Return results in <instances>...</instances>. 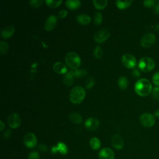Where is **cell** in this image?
<instances>
[{
	"label": "cell",
	"instance_id": "cell-44",
	"mask_svg": "<svg viewBox=\"0 0 159 159\" xmlns=\"http://www.w3.org/2000/svg\"><path fill=\"white\" fill-rule=\"evenodd\" d=\"M154 116L157 117H159V109H157L155 111V113H154Z\"/></svg>",
	"mask_w": 159,
	"mask_h": 159
},
{
	"label": "cell",
	"instance_id": "cell-43",
	"mask_svg": "<svg viewBox=\"0 0 159 159\" xmlns=\"http://www.w3.org/2000/svg\"><path fill=\"white\" fill-rule=\"evenodd\" d=\"M154 30L156 31V32H159V23L156 24L154 27Z\"/></svg>",
	"mask_w": 159,
	"mask_h": 159
},
{
	"label": "cell",
	"instance_id": "cell-28",
	"mask_svg": "<svg viewBox=\"0 0 159 159\" xmlns=\"http://www.w3.org/2000/svg\"><path fill=\"white\" fill-rule=\"evenodd\" d=\"M73 72L75 77L83 78L87 74V71L84 69H76Z\"/></svg>",
	"mask_w": 159,
	"mask_h": 159
},
{
	"label": "cell",
	"instance_id": "cell-33",
	"mask_svg": "<svg viewBox=\"0 0 159 159\" xmlns=\"http://www.w3.org/2000/svg\"><path fill=\"white\" fill-rule=\"evenodd\" d=\"M43 3L42 0H32L29 1V4L31 6L34 7H40Z\"/></svg>",
	"mask_w": 159,
	"mask_h": 159
},
{
	"label": "cell",
	"instance_id": "cell-37",
	"mask_svg": "<svg viewBox=\"0 0 159 159\" xmlns=\"http://www.w3.org/2000/svg\"><path fill=\"white\" fill-rule=\"evenodd\" d=\"M132 75L135 78H139L140 76V73L138 69L134 68L132 71Z\"/></svg>",
	"mask_w": 159,
	"mask_h": 159
},
{
	"label": "cell",
	"instance_id": "cell-5",
	"mask_svg": "<svg viewBox=\"0 0 159 159\" xmlns=\"http://www.w3.org/2000/svg\"><path fill=\"white\" fill-rule=\"evenodd\" d=\"M140 124L145 127H152L155 123V118L150 113L145 112L142 114L139 118Z\"/></svg>",
	"mask_w": 159,
	"mask_h": 159
},
{
	"label": "cell",
	"instance_id": "cell-8",
	"mask_svg": "<svg viewBox=\"0 0 159 159\" xmlns=\"http://www.w3.org/2000/svg\"><path fill=\"white\" fill-rule=\"evenodd\" d=\"M110 36V32L106 29H102L97 31L94 35V40L98 43H102Z\"/></svg>",
	"mask_w": 159,
	"mask_h": 159
},
{
	"label": "cell",
	"instance_id": "cell-36",
	"mask_svg": "<svg viewBox=\"0 0 159 159\" xmlns=\"http://www.w3.org/2000/svg\"><path fill=\"white\" fill-rule=\"evenodd\" d=\"M29 159H40L39 154L37 152H32L29 155Z\"/></svg>",
	"mask_w": 159,
	"mask_h": 159
},
{
	"label": "cell",
	"instance_id": "cell-25",
	"mask_svg": "<svg viewBox=\"0 0 159 159\" xmlns=\"http://www.w3.org/2000/svg\"><path fill=\"white\" fill-rule=\"evenodd\" d=\"M89 144L91 147L94 150H98L101 146V142L97 137H93L90 139Z\"/></svg>",
	"mask_w": 159,
	"mask_h": 159
},
{
	"label": "cell",
	"instance_id": "cell-40",
	"mask_svg": "<svg viewBox=\"0 0 159 159\" xmlns=\"http://www.w3.org/2000/svg\"><path fill=\"white\" fill-rule=\"evenodd\" d=\"M39 149L42 152H45L47 151V147L45 145L41 144L39 146Z\"/></svg>",
	"mask_w": 159,
	"mask_h": 159
},
{
	"label": "cell",
	"instance_id": "cell-31",
	"mask_svg": "<svg viewBox=\"0 0 159 159\" xmlns=\"http://www.w3.org/2000/svg\"><path fill=\"white\" fill-rule=\"evenodd\" d=\"M95 83L94 78L92 76H89L85 81V86L87 89H91L93 88Z\"/></svg>",
	"mask_w": 159,
	"mask_h": 159
},
{
	"label": "cell",
	"instance_id": "cell-32",
	"mask_svg": "<svg viewBox=\"0 0 159 159\" xmlns=\"http://www.w3.org/2000/svg\"><path fill=\"white\" fill-rule=\"evenodd\" d=\"M157 3V1H154V0H146V1H143L144 6L146 7H148V8H150L152 7H155Z\"/></svg>",
	"mask_w": 159,
	"mask_h": 159
},
{
	"label": "cell",
	"instance_id": "cell-9",
	"mask_svg": "<svg viewBox=\"0 0 159 159\" xmlns=\"http://www.w3.org/2000/svg\"><path fill=\"white\" fill-rule=\"evenodd\" d=\"M7 122L12 129H16L20 125V117L17 113L13 112L9 116Z\"/></svg>",
	"mask_w": 159,
	"mask_h": 159
},
{
	"label": "cell",
	"instance_id": "cell-41",
	"mask_svg": "<svg viewBox=\"0 0 159 159\" xmlns=\"http://www.w3.org/2000/svg\"><path fill=\"white\" fill-rule=\"evenodd\" d=\"M10 135H11V130H7L4 133V136L5 137V138H8L10 137Z\"/></svg>",
	"mask_w": 159,
	"mask_h": 159
},
{
	"label": "cell",
	"instance_id": "cell-27",
	"mask_svg": "<svg viewBox=\"0 0 159 159\" xmlns=\"http://www.w3.org/2000/svg\"><path fill=\"white\" fill-rule=\"evenodd\" d=\"M8 50H9L8 44L6 42L1 40L0 42V53H1V54L5 55L8 52Z\"/></svg>",
	"mask_w": 159,
	"mask_h": 159
},
{
	"label": "cell",
	"instance_id": "cell-16",
	"mask_svg": "<svg viewBox=\"0 0 159 159\" xmlns=\"http://www.w3.org/2000/svg\"><path fill=\"white\" fill-rule=\"evenodd\" d=\"M53 70L58 74H65L67 73V67L62 62L58 61L54 63L53 66Z\"/></svg>",
	"mask_w": 159,
	"mask_h": 159
},
{
	"label": "cell",
	"instance_id": "cell-11",
	"mask_svg": "<svg viewBox=\"0 0 159 159\" xmlns=\"http://www.w3.org/2000/svg\"><path fill=\"white\" fill-rule=\"evenodd\" d=\"M57 17L54 15H51L47 17L44 24V29L47 31L52 30L56 26Z\"/></svg>",
	"mask_w": 159,
	"mask_h": 159
},
{
	"label": "cell",
	"instance_id": "cell-3",
	"mask_svg": "<svg viewBox=\"0 0 159 159\" xmlns=\"http://www.w3.org/2000/svg\"><path fill=\"white\" fill-rule=\"evenodd\" d=\"M65 63L71 70H76L80 66L81 58L75 52H68L65 57Z\"/></svg>",
	"mask_w": 159,
	"mask_h": 159
},
{
	"label": "cell",
	"instance_id": "cell-21",
	"mask_svg": "<svg viewBox=\"0 0 159 159\" xmlns=\"http://www.w3.org/2000/svg\"><path fill=\"white\" fill-rule=\"evenodd\" d=\"M66 7L70 10L76 9L81 6V1L78 0H67L66 1Z\"/></svg>",
	"mask_w": 159,
	"mask_h": 159
},
{
	"label": "cell",
	"instance_id": "cell-34",
	"mask_svg": "<svg viewBox=\"0 0 159 159\" xmlns=\"http://www.w3.org/2000/svg\"><path fill=\"white\" fill-rule=\"evenodd\" d=\"M153 83L157 86H159V71L155 73L152 76Z\"/></svg>",
	"mask_w": 159,
	"mask_h": 159
},
{
	"label": "cell",
	"instance_id": "cell-4",
	"mask_svg": "<svg viewBox=\"0 0 159 159\" xmlns=\"http://www.w3.org/2000/svg\"><path fill=\"white\" fill-rule=\"evenodd\" d=\"M155 61L150 57H142L138 63L139 68L143 72H148L155 68Z\"/></svg>",
	"mask_w": 159,
	"mask_h": 159
},
{
	"label": "cell",
	"instance_id": "cell-2",
	"mask_svg": "<svg viewBox=\"0 0 159 159\" xmlns=\"http://www.w3.org/2000/svg\"><path fill=\"white\" fill-rule=\"evenodd\" d=\"M86 92L84 89L81 86H75L70 91V100L75 104L81 103L84 99Z\"/></svg>",
	"mask_w": 159,
	"mask_h": 159
},
{
	"label": "cell",
	"instance_id": "cell-20",
	"mask_svg": "<svg viewBox=\"0 0 159 159\" xmlns=\"http://www.w3.org/2000/svg\"><path fill=\"white\" fill-rule=\"evenodd\" d=\"M53 152H56L58 151L61 154H66L68 152V148L66 145L62 142H59L56 147H53L52 149Z\"/></svg>",
	"mask_w": 159,
	"mask_h": 159
},
{
	"label": "cell",
	"instance_id": "cell-23",
	"mask_svg": "<svg viewBox=\"0 0 159 159\" xmlns=\"http://www.w3.org/2000/svg\"><path fill=\"white\" fill-rule=\"evenodd\" d=\"M93 3L94 6L99 10H102L106 7L107 4V0H93Z\"/></svg>",
	"mask_w": 159,
	"mask_h": 159
},
{
	"label": "cell",
	"instance_id": "cell-19",
	"mask_svg": "<svg viewBox=\"0 0 159 159\" xmlns=\"http://www.w3.org/2000/svg\"><path fill=\"white\" fill-rule=\"evenodd\" d=\"M69 118H70V120L75 124H81L83 121V118H82L81 116L79 113L76 112H71L69 115Z\"/></svg>",
	"mask_w": 159,
	"mask_h": 159
},
{
	"label": "cell",
	"instance_id": "cell-13",
	"mask_svg": "<svg viewBox=\"0 0 159 159\" xmlns=\"http://www.w3.org/2000/svg\"><path fill=\"white\" fill-rule=\"evenodd\" d=\"M112 146L117 150H120L123 148L124 145V142L122 137L119 135H114L111 139Z\"/></svg>",
	"mask_w": 159,
	"mask_h": 159
},
{
	"label": "cell",
	"instance_id": "cell-10",
	"mask_svg": "<svg viewBox=\"0 0 159 159\" xmlns=\"http://www.w3.org/2000/svg\"><path fill=\"white\" fill-rule=\"evenodd\" d=\"M37 140L34 134L32 132L27 133L24 138V143L28 148H34L36 146Z\"/></svg>",
	"mask_w": 159,
	"mask_h": 159
},
{
	"label": "cell",
	"instance_id": "cell-30",
	"mask_svg": "<svg viewBox=\"0 0 159 159\" xmlns=\"http://www.w3.org/2000/svg\"><path fill=\"white\" fill-rule=\"evenodd\" d=\"M102 49L100 46H97L96 48L94 49L93 52V55L95 58H101L102 55Z\"/></svg>",
	"mask_w": 159,
	"mask_h": 159
},
{
	"label": "cell",
	"instance_id": "cell-42",
	"mask_svg": "<svg viewBox=\"0 0 159 159\" xmlns=\"http://www.w3.org/2000/svg\"><path fill=\"white\" fill-rule=\"evenodd\" d=\"M4 127H5V125H4V122L2 120H1L0 121V130L2 131L3 129H4Z\"/></svg>",
	"mask_w": 159,
	"mask_h": 159
},
{
	"label": "cell",
	"instance_id": "cell-7",
	"mask_svg": "<svg viewBox=\"0 0 159 159\" xmlns=\"http://www.w3.org/2000/svg\"><path fill=\"white\" fill-rule=\"evenodd\" d=\"M122 63L127 68L134 69L137 65L136 58L134 56L129 53H125L122 57Z\"/></svg>",
	"mask_w": 159,
	"mask_h": 159
},
{
	"label": "cell",
	"instance_id": "cell-26",
	"mask_svg": "<svg viewBox=\"0 0 159 159\" xmlns=\"http://www.w3.org/2000/svg\"><path fill=\"white\" fill-rule=\"evenodd\" d=\"M94 23L96 25H99L102 23V14L99 12H96L93 16Z\"/></svg>",
	"mask_w": 159,
	"mask_h": 159
},
{
	"label": "cell",
	"instance_id": "cell-1",
	"mask_svg": "<svg viewBox=\"0 0 159 159\" xmlns=\"http://www.w3.org/2000/svg\"><path fill=\"white\" fill-rule=\"evenodd\" d=\"M152 86L151 83L146 78L138 80L134 85L135 92L140 96H147L152 91Z\"/></svg>",
	"mask_w": 159,
	"mask_h": 159
},
{
	"label": "cell",
	"instance_id": "cell-12",
	"mask_svg": "<svg viewBox=\"0 0 159 159\" xmlns=\"http://www.w3.org/2000/svg\"><path fill=\"white\" fill-rule=\"evenodd\" d=\"M99 125V121L95 117H89L84 122L85 127L89 130H96Z\"/></svg>",
	"mask_w": 159,
	"mask_h": 159
},
{
	"label": "cell",
	"instance_id": "cell-18",
	"mask_svg": "<svg viewBox=\"0 0 159 159\" xmlns=\"http://www.w3.org/2000/svg\"><path fill=\"white\" fill-rule=\"evenodd\" d=\"M74 74L73 71H68L65 74L63 81L65 85L71 86L74 82Z\"/></svg>",
	"mask_w": 159,
	"mask_h": 159
},
{
	"label": "cell",
	"instance_id": "cell-39",
	"mask_svg": "<svg viewBox=\"0 0 159 159\" xmlns=\"http://www.w3.org/2000/svg\"><path fill=\"white\" fill-rule=\"evenodd\" d=\"M154 11H155V12L157 14H158V15H159V1L157 2L156 6H155V7H154Z\"/></svg>",
	"mask_w": 159,
	"mask_h": 159
},
{
	"label": "cell",
	"instance_id": "cell-15",
	"mask_svg": "<svg viewBox=\"0 0 159 159\" xmlns=\"http://www.w3.org/2000/svg\"><path fill=\"white\" fill-rule=\"evenodd\" d=\"M15 32V27L12 25H9L3 27L1 32V36L3 39L10 38Z\"/></svg>",
	"mask_w": 159,
	"mask_h": 159
},
{
	"label": "cell",
	"instance_id": "cell-14",
	"mask_svg": "<svg viewBox=\"0 0 159 159\" xmlns=\"http://www.w3.org/2000/svg\"><path fill=\"white\" fill-rule=\"evenodd\" d=\"M99 159H114V153L109 148H104L99 153Z\"/></svg>",
	"mask_w": 159,
	"mask_h": 159
},
{
	"label": "cell",
	"instance_id": "cell-24",
	"mask_svg": "<svg viewBox=\"0 0 159 159\" xmlns=\"http://www.w3.org/2000/svg\"><path fill=\"white\" fill-rule=\"evenodd\" d=\"M128 80L127 78L125 76H120L117 81V84L119 87L121 89H125L128 86Z\"/></svg>",
	"mask_w": 159,
	"mask_h": 159
},
{
	"label": "cell",
	"instance_id": "cell-35",
	"mask_svg": "<svg viewBox=\"0 0 159 159\" xmlns=\"http://www.w3.org/2000/svg\"><path fill=\"white\" fill-rule=\"evenodd\" d=\"M152 96L156 100H159V86H157L152 90Z\"/></svg>",
	"mask_w": 159,
	"mask_h": 159
},
{
	"label": "cell",
	"instance_id": "cell-38",
	"mask_svg": "<svg viewBox=\"0 0 159 159\" xmlns=\"http://www.w3.org/2000/svg\"><path fill=\"white\" fill-rule=\"evenodd\" d=\"M68 14V11L66 10H61L58 12V17L60 19H63Z\"/></svg>",
	"mask_w": 159,
	"mask_h": 159
},
{
	"label": "cell",
	"instance_id": "cell-29",
	"mask_svg": "<svg viewBox=\"0 0 159 159\" xmlns=\"http://www.w3.org/2000/svg\"><path fill=\"white\" fill-rule=\"evenodd\" d=\"M62 2V0L59 1H53V0H46L45 3L46 4L50 7H57L59 6L61 3Z\"/></svg>",
	"mask_w": 159,
	"mask_h": 159
},
{
	"label": "cell",
	"instance_id": "cell-17",
	"mask_svg": "<svg viewBox=\"0 0 159 159\" xmlns=\"http://www.w3.org/2000/svg\"><path fill=\"white\" fill-rule=\"evenodd\" d=\"M76 20L82 25H88L91 22V17L86 14H80L76 16Z\"/></svg>",
	"mask_w": 159,
	"mask_h": 159
},
{
	"label": "cell",
	"instance_id": "cell-6",
	"mask_svg": "<svg viewBox=\"0 0 159 159\" xmlns=\"http://www.w3.org/2000/svg\"><path fill=\"white\" fill-rule=\"evenodd\" d=\"M157 38L154 34L153 33H147L145 34L141 39L140 44L143 47L148 48L153 45L156 42Z\"/></svg>",
	"mask_w": 159,
	"mask_h": 159
},
{
	"label": "cell",
	"instance_id": "cell-22",
	"mask_svg": "<svg viewBox=\"0 0 159 159\" xmlns=\"http://www.w3.org/2000/svg\"><path fill=\"white\" fill-rule=\"evenodd\" d=\"M132 0H127V1H120V0H117L116 2V4L117 7L120 9H124L129 7L131 4L132 3Z\"/></svg>",
	"mask_w": 159,
	"mask_h": 159
}]
</instances>
